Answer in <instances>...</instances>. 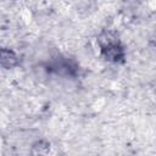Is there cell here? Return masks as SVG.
Segmentation results:
<instances>
[{"label":"cell","instance_id":"cell-1","mask_svg":"<svg viewBox=\"0 0 156 156\" xmlns=\"http://www.w3.org/2000/svg\"><path fill=\"white\" fill-rule=\"evenodd\" d=\"M1 61H2V65L6 66V62H10V66H12L15 62H16V57L15 55L11 52V51H6V50H2V55H1Z\"/></svg>","mask_w":156,"mask_h":156}]
</instances>
